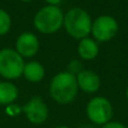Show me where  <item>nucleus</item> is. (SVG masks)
I'll return each mask as SVG.
<instances>
[{
	"label": "nucleus",
	"instance_id": "f257e3e1",
	"mask_svg": "<svg viewBox=\"0 0 128 128\" xmlns=\"http://www.w3.org/2000/svg\"><path fill=\"white\" fill-rule=\"evenodd\" d=\"M78 82L76 76L68 72H61L53 78L50 86L51 97L58 104H70L76 97Z\"/></svg>",
	"mask_w": 128,
	"mask_h": 128
},
{
	"label": "nucleus",
	"instance_id": "f03ea898",
	"mask_svg": "<svg viewBox=\"0 0 128 128\" xmlns=\"http://www.w3.org/2000/svg\"><path fill=\"white\" fill-rule=\"evenodd\" d=\"M63 25L70 36L76 40H82L91 34L92 20L90 15L84 9L73 8L64 16Z\"/></svg>",
	"mask_w": 128,
	"mask_h": 128
},
{
	"label": "nucleus",
	"instance_id": "7ed1b4c3",
	"mask_svg": "<svg viewBox=\"0 0 128 128\" xmlns=\"http://www.w3.org/2000/svg\"><path fill=\"white\" fill-rule=\"evenodd\" d=\"M64 15L58 7L46 6L42 8L34 18L35 27L44 34H53L62 27Z\"/></svg>",
	"mask_w": 128,
	"mask_h": 128
},
{
	"label": "nucleus",
	"instance_id": "20e7f679",
	"mask_svg": "<svg viewBox=\"0 0 128 128\" xmlns=\"http://www.w3.org/2000/svg\"><path fill=\"white\" fill-rule=\"evenodd\" d=\"M86 116L92 124L104 126L111 122L114 108L111 102L104 97H94L86 104Z\"/></svg>",
	"mask_w": 128,
	"mask_h": 128
},
{
	"label": "nucleus",
	"instance_id": "39448f33",
	"mask_svg": "<svg viewBox=\"0 0 128 128\" xmlns=\"http://www.w3.org/2000/svg\"><path fill=\"white\" fill-rule=\"evenodd\" d=\"M25 63L22 58L12 50H2L0 52V74L7 79H16L24 72Z\"/></svg>",
	"mask_w": 128,
	"mask_h": 128
},
{
	"label": "nucleus",
	"instance_id": "423d86ee",
	"mask_svg": "<svg viewBox=\"0 0 128 128\" xmlns=\"http://www.w3.org/2000/svg\"><path fill=\"white\" fill-rule=\"evenodd\" d=\"M118 32V22L109 15H102L96 18L92 22L91 34L96 40L100 43L112 40Z\"/></svg>",
	"mask_w": 128,
	"mask_h": 128
},
{
	"label": "nucleus",
	"instance_id": "0eeeda50",
	"mask_svg": "<svg viewBox=\"0 0 128 128\" xmlns=\"http://www.w3.org/2000/svg\"><path fill=\"white\" fill-rule=\"evenodd\" d=\"M22 110L26 114L27 119L35 125L43 124L48 117V108L40 97H33L22 107Z\"/></svg>",
	"mask_w": 128,
	"mask_h": 128
},
{
	"label": "nucleus",
	"instance_id": "6e6552de",
	"mask_svg": "<svg viewBox=\"0 0 128 128\" xmlns=\"http://www.w3.org/2000/svg\"><path fill=\"white\" fill-rule=\"evenodd\" d=\"M16 47H17V53L20 56L30 58V56H34L37 53L40 43H38L37 37L34 34L24 33L18 37Z\"/></svg>",
	"mask_w": 128,
	"mask_h": 128
},
{
	"label": "nucleus",
	"instance_id": "1a4fd4ad",
	"mask_svg": "<svg viewBox=\"0 0 128 128\" xmlns=\"http://www.w3.org/2000/svg\"><path fill=\"white\" fill-rule=\"evenodd\" d=\"M76 82L79 89L86 93H94L101 86L100 76L96 72L90 70H82L76 75Z\"/></svg>",
	"mask_w": 128,
	"mask_h": 128
},
{
	"label": "nucleus",
	"instance_id": "9d476101",
	"mask_svg": "<svg viewBox=\"0 0 128 128\" xmlns=\"http://www.w3.org/2000/svg\"><path fill=\"white\" fill-rule=\"evenodd\" d=\"M78 52L81 58L91 61L97 58L99 54V46L94 40L86 37L80 40V43L78 45Z\"/></svg>",
	"mask_w": 128,
	"mask_h": 128
},
{
	"label": "nucleus",
	"instance_id": "9b49d317",
	"mask_svg": "<svg viewBox=\"0 0 128 128\" xmlns=\"http://www.w3.org/2000/svg\"><path fill=\"white\" fill-rule=\"evenodd\" d=\"M24 75L28 81L30 82H40L44 78L45 70L44 66L38 62H29L25 64Z\"/></svg>",
	"mask_w": 128,
	"mask_h": 128
},
{
	"label": "nucleus",
	"instance_id": "f8f14e48",
	"mask_svg": "<svg viewBox=\"0 0 128 128\" xmlns=\"http://www.w3.org/2000/svg\"><path fill=\"white\" fill-rule=\"evenodd\" d=\"M18 97V90L12 83L0 82V104H9Z\"/></svg>",
	"mask_w": 128,
	"mask_h": 128
},
{
	"label": "nucleus",
	"instance_id": "ddd939ff",
	"mask_svg": "<svg viewBox=\"0 0 128 128\" xmlns=\"http://www.w3.org/2000/svg\"><path fill=\"white\" fill-rule=\"evenodd\" d=\"M11 20L9 15L4 10H0V35H4L9 30Z\"/></svg>",
	"mask_w": 128,
	"mask_h": 128
},
{
	"label": "nucleus",
	"instance_id": "4468645a",
	"mask_svg": "<svg viewBox=\"0 0 128 128\" xmlns=\"http://www.w3.org/2000/svg\"><path fill=\"white\" fill-rule=\"evenodd\" d=\"M82 70H83V68H82V64L78 60L71 61L68 65V72L71 73V74H73V75H75V76H76Z\"/></svg>",
	"mask_w": 128,
	"mask_h": 128
},
{
	"label": "nucleus",
	"instance_id": "2eb2a0df",
	"mask_svg": "<svg viewBox=\"0 0 128 128\" xmlns=\"http://www.w3.org/2000/svg\"><path fill=\"white\" fill-rule=\"evenodd\" d=\"M101 128H127V127L119 122H109L108 124L101 126Z\"/></svg>",
	"mask_w": 128,
	"mask_h": 128
},
{
	"label": "nucleus",
	"instance_id": "dca6fc26",
	"mask_svg": "<svg viewBox=\"0 0 128 128\" xmlns=\"http://www.w3.org/2000/svg\"><path fill=\"white\" fill-rule=\"evenodd\" d=\"M20 111H22V109H20L19 107H17V106H9L8 108H7V112H8L10 116L18 115Z\"/></svg>",
	"mask_w": 128,
	"mask_h": 128
},
{
	"label": "nucleus",
	"instance_id": "f3484780",
	"mask_svg": "<svg viewBox=\"0 0 128 128\" xmlns=\"http://www.w3.org/2000/svg\"><path fill=\"white\" fill-rule=\"evenodd\" d=\"M46 2H48L50 6H58V4H61L62 0H45Z\"/></svg>",
	"mask_w": 128,
	"mask_h": 128
},
{
	"label": "nucleus",
	"instance_id": "a211bd4d",
	"mask_svg": "<svg viewBox=\"0 0 128 128\" xmlns=\"http://www.w3.org/2000/svg\"><path fill=\"white\" fill-rule=\"evenodd\" d=\"M80 128H94L92 125H82Z\"/></svg>",
	"mask_w": 128,
	"mask_h": 128
},
{
	"label": "nucleus",
	"instance_id": "6ab92c4d",
	"mask_svg": "<svg viewBox=\"0 0 128 128\" xmlns=\"http://www.w3.org/2000/svg\"><path fill=\"white\" fill-rule=\"evenodd\" d=\"M126 98H127V100H128V86H127V89H126Z\"/></svg>",
	"mask_w": 128,
	"mask_h": 128
},
{
	"label": "nucleus",
	"instance_id": "aec40b11",
	"mask_svg": "<svg viewBox=\"0 0 128 128\" xmlns=\"http://www.w3.org/2000/svg\"><path fill=\"white\" fill-rule=\"evenodd\" d=\"M56 128H70V127H66V126H60V127H56Z\"/></svg>",
	"mask_w": 128,
	"mask_h": 128
},
{
	"label": "nucleus",
	"instance_id": "412c9836",
	"mask_svg": "<svg viewBox=\"0 0 128 128\" xmlns=\"http://www.w3.org/2000/svg\"><path fill=\"white\" fill-rule=\"evenodd\" d=\"M22 1H25V2H28V1H32V0H22Z\"/></svg>",
	"mask_w": 128,
	"mask_h": 128
}]
</instances>
